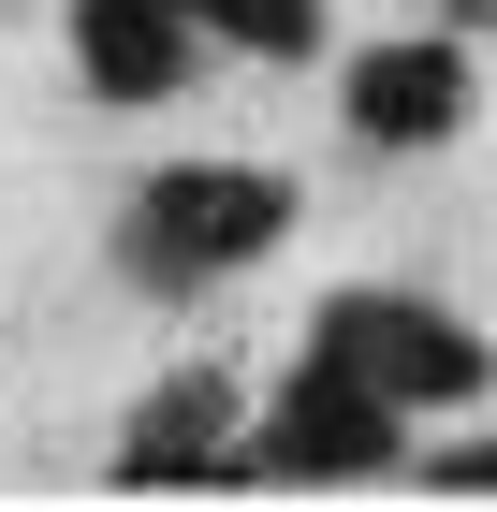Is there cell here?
I'll use <instances>...</instances> for the list:
<instances>
[{
    "label": "cell",
    "instance_id": "obj_1",
    "mask_svg": "<svg viewBox=\"0 0 497 512\" xmlns=\"http://www.w3.org/2000/svg\"><path fill=\"white\" fill-rule=\"evenodd\" d=\"M278 235H293V191L264 161H176V176L132 191V264L147 278H234V264H264Z\"/></svg>",
    "mask_w": 497,
    "mask_h": 512
},
{
    "label": "cell",
    "instance_id": "obj_2",
    "mask_svg": "<svg viewBox=\"0 0 497 512\" xmlns=\"http://www.w3.org/2000/svg\"><path fill=\"white\" fill-rule=\"evenodd\" d=\"M307 352L351 366V381L395 395V410H454V395H483V337H468V322H439V308H410V293H337Z\"/></svg>",
    "mask_w": 497,
    "mask_h": 512
},
{
    "label": "cell",
    "instance_id": "obj_3",
    "mask_svg": "<svg viewBox=\"0 0 497 512\" xmlns=\"http://www.w3.org/2000/svg\"><path fill=\"white\" fill-rule=\"evenodd\" d=\"M249 469L264 483H366V469H395V395H366L351 366L307 352L293 395L264 410V439H249Z\"/></svg>",
    "mask_w": 497,
    "mask_h": 512
},
{
    "label": "cell",
    "instance_id": "obj_4",
    "mask_svg": "<svg viewBox=\"0 0 497 512\" xmlns=\"http://www.w3.org/2000/svg\"><path fill=\"white\" fill-rule=\"evenodd\" d=\"M468 118V44L454 30H395L351 59V132L366 147H439V132Z\"/></svg>",
    "mask_w": 497,
    "mask_h": 512
},
{
    "label": "cell",
    "instance_id": "obj_5",
    "mask_svg": "<svg viewBox=\"0 0 497 512\" xmlns=\"http://www.w3.org/2000/svg\"><path fill=\"white\" fill-rule=\"evenodd\" d=\"M205 469H234V381L220 366L161 381L147 410H132V439H117V483H205Z\"/></svg>",
    "mask_w": 497,
    "mask_h": 512
},
{
    "label": "cell",
    "instance_id": "obj_6",
    "mask_svg": "<svg viewBox=\"0 0 497 512\" xmlns=\"http://www.w3.org/2000/svg\"><path fill=\"white\" fill-rule=\"evenodd\" d=\"M74 59H88L103 103H161L191 74V15L176 0H74Z\"/></svg>",
    "mask_w": 497,
    "mask_h": 512
},
{
    "label": "cell",
    "instance_id": "obj_7",
    "mask_svg": "<svg viewBox=\"0 0 497 512\" xmlns=\"http://www.w3.org/2000/svg\"><path fill=\"white\" fill-rule=\"evenodd\" d=\"M205 44H249V59H307L322 44V0H176Z\"/></svg>",
    "mask_w": 497,
    "mask_h": 512
},
{
    "label": "cell",
    "instance_id": "obj_8",
    "mask_svg": "<svg viewBox=\"0 0 497 512\" xmlns=\"http://www.w3.org/2000/svg\"><path fill=\"white\" fill-rule=\"evenodd\" d=\"M439 483H497V439H468V454H439Z\"/></svg>",
    "mask_w": 497,
    "mask_h": 512
}]
</instances>
